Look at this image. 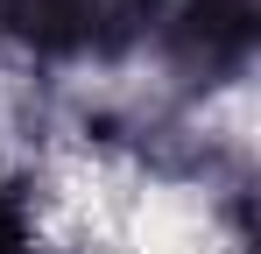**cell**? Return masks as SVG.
<instances>
[{"label": "cell", "mask_w": 261, "mask_h": 254, "mask_svg": "<svg viewBox=\"0 0 261 254\" xmlns=\"http://www.w3.org/2000/svg\"><path fill=\"white\" fill-rule=\"evenodd\" d=\"M163 21H170V36L184 42L191 57L233 64V57H247V42H254V0H170Z\"/></svg>", "instance_id": "obj_1"}, {"label": "cell", "mask_w": 261, "mask_h": 254, "mask_svg": "<svg viewBox=\"0 0 261 254\" xmlns=\"http://www.w3.org/2000/svg\"><path fill=\"white\" fill-rule=\"evenodd\" d=\"M14 21L36 42H92L99 21H113V0H14Z\"/></svg>", "instance_id": "obj_2"}, {"label": "cell", "mask_w": 261, "mask_h": 254, "mask_svg": "<svg viewBox=\"0 0 261 254\" xmlns=\"http://www.w3.org/2000/svg\"><path fill=\"white\" fill-rule=\"evenodd\" d=\"M0 254H29V233H21V212L7 205V191H0Z\"/></svg>", "instance_id": "obj_3"}]
</instances>
